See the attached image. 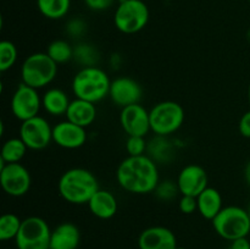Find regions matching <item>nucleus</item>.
I'll return each mask as SVG.
<instances>
[{
	"instance_id": "c9c22d12",
	"label": "nucleus",
	"mask_w": 250,
	"mask_h": 249,
	"mask_svg": "<svg viewBox=\"0 0 250 249\" xmlns=\"http://www.w3.org/2000/svg\"><path fill=\"white\" fill-rule=\"evenodd\" d=\"M244 180H246L247 185L250 187V161L244 167Z\"/></svg>"
},
{
	"instance_id": "6e6552de",
	"label": "nucleus",
	"mask_w": 250,
	"mask_h": 249,
	"mask_svg": "<svg viewBox=\"0 0 250 249\" xmlns=\"http://www.w3.org/2000/svg\"><path fill=\"white\" fill-rule=\"evenodd\" d=\"M51 229L39 216L22 220L21 228L15 238L17 249H50Z\"/></svg>"
},
{
	"instance_id": "b1692460",
	"label": "nucleus",
	"mask_w": 250,
	"mask_h": 249,
	"mask_svg": "<svg viewBox=\"0 0 250 249\" xmlns=\"http://www.w3.org/2000/svg\"><path fill=\"white\" fill-rule=\"evenodd\" d=\"M39 12L49 20H60L70 11L71 0H37Z\"/></svg>"
},
{
	"instance_id": "0eeeda50",
	"label": "nucleus",
	"mask_w": 250,
	"mask_h": 249,
	"mask_svg": "<svg viewBox=\"0 0 250 249\" xmlns=\"http://www.w3.org/2000/svg\"><path fill=\"white\" fill-rule=\"evenodd\" d=\"M150 12L143 0H121L114 15L115 27L124 34H134L146 28Z\"/></svg>"
},
{
	"instance_id": "ddd939ff",
	"label": "nucleus",
	"mask_w": 250,
	"mask_h": 249,
	"mask_svg": "<svg viewBox=\"0 0 250 249\" xmlns=\"http://www.w3.org/2000/svg\"><path fill=\"white\" fill-rule=\"evenodd\" d=\"M142 95H143V90H142L141 84L133 78L121 76L111 81L109 98L115 105L121 109L128 105L141 103Z\"/></svg>"
},
{
	"instance_id": "6ab92c4d",
	"label": "nucleus",
	"mask_w": 250,
	"mask_h": 249,
	"mask_svg": "<svg viewBox=\"0 0 250 249\" xmlns=\"http://www.w3.org/2000/svg\"><path fill=\"white\" fill-rule=\"evenodd\" d=\"M97 115L98 110L94 103L76 98V99L71 100L65 116L68 121L87 128L95 121Z\"/></svg>"
},
{
	"instance_id": "2f4dec72",
	"label": "nucleus",
	"mask_w": 250,
	"mask_h": 249,
	"mask_svg": "<svg viewBox=\"0 0 250 249\" xmlns=\"http://www.w3.org/2000/svg\"><path fill=\"white\" fill-rule=\"evenodd\" d=\"M178 208H180L181 212L186 215H190L193 212L198 211V202L197 197H192V195H182L178 202Z\"/></svg>"
},
{
	"instance_id": "58836bf2",
	"label": "nucleus",
	"mask_w": 250,
	"mask_h": 249,
	"mask_svg": "<svg viewBox=\"0 0 250 249\" xmlns=\"http://www.w3.org/2000/svg\"><path fill=\"white\" fill-rule=\"evenodd\" d=\"M176 249H186V248H183V247H177V248Z\"/></svg>"
},
{
	"instance_id": "5701e85b",
	"label": "nucleus",
	"mask_w": 250,
	"mask_h": 249,
	"mask_svg": "<svg viewBox=\"0 0 250 249\" xmlns=\"http://www.w3.org/2000/svg\"><path fill=\"white\" fill-rule=\"evenodd\" d=\"M27 150H28V148L20 137L7 139L4 142L1 151H0V166L5 165V164L21 163V160L26 155Z\"/></svg>"
},
{
	"instance_id": "4c0bfd02",
	"label": "nucleus",
	"mask_w": 250,
	"mask_h": 249,
	"mask_svg": "<svg viewBox=\"0 0 250 249\" xmlns=\"http://www.w3.org/2000/svg\"><path fill=\"white\" fill-rule=\"evenodd\" d=\"M247 210H248V214H249V217H250V203H249V207H248V209H247Z\"/></svg>"
},
{
	"instance_id": "473e14b6",
	"label": "nucleus",
	"mask_w": 250,
	"mask_h": 249,
	"mask_svg": "<svg viewBox=\"0 0 250 249\" xmlns=\"http://www.w3.org/2000/svg\"><path fill=\"white\" fill-rule=\"evenodd\" d=\"M115 0H84V4L93 11H104L109 9Z\"/></svg>"
},
{
	"instance_id": "c756f323",
	"label": "nucleus",
	"mask_w": 250,
	"mask_h": 249,
	"mask_svg": "<svg viewBox=\"0 0 250 249\" xmlns=\"http://www.w3.org/2000/svg\"><path fill=\"white\" fill-rule=\"evenodd\" d=\"M146 148H148V142L146 141V137L139 136H128L126 141V151L128 156H139L146 155Z\"/></svg>"
},
{
	"instance_id": "4be33fe9",
	"label": "nucleus",
	"mask_w": 250,
	"mask_h": 249,
	"mask_svg": "<svg viewBox=\"0 0 250 249\" xmlns=\"http://www.w3.org/2000/svg\"><path fill=\"white\" fill-rule=\"evenodd\" d=\"M146 155L156 164L170 163L175 155V145L167 137L155 136L148 142Z\"/></svg>"
},
{
	"instance_id": "9d476101",
	"label": "nucleus",
	"mask_w": 250,
	"mask_h": 249,
	"mask_svg": "<svg viewBox=\"0 0 250 249\" xmlns=\"http://www.w3.org/2000/svg\"><path fill=\"white\" fill-rule=\"evenodd\" d=\"M0 185L10 197H23L31 189V173L21 163L5 164L0 166Z\"/></svg>"
},
{
	"instance_id": "2eb2a0df",
	"label": "nucleus",
	"mask_w": 250,
	"mask_h": 249,
	"mask_svg": "<svg viewBox=\"0 0 250 249\" xmlns=\"http://www.w3.org/2000/svg\"><path fill=\"white\" fill-rule=\"evenodd\" d=\"M88 134L84 127L65 120L53 127V142L63 149H78L87 142Z\"/></svg>"
},
{
	"instance_id": "ea45409f",
	"label": "nucleus",
	"mask_w": 250,
	"mask_h": 249,
	"mask_svg": "<svg viewBox=\"0 0 250 249\" xmlns=\"http://www.w3.org/2000/svg\"><path fill=\"white\" fill-rule=\"evenodd\" d=\"M165 1H170V0H165Z\"/></svg>"
},
{
	"instance_id": "cd10ccee",
	"label": "nucleus",
	"mask_w": 250,
	"mask_h": 249,
	"mask_svg": "<svg viewBox=\"0 0 250 249\" xmlns=\"http://www.w3.org/2000/svg\"><path fill=\"white\" fill-rule=\"evenodd\" d=\"M19 51L16 45L10 41L0 42V72H6L14 67L17 61Z\"/></svg>"
},
{
	"instance_id": "f257e3e1",
	"label": "nucleus",
	"mask_w": 250,
	"mask_h": 249,
	"mask_svg": "<svg viewBox=\"0 0 250 249\" xmlns=\"http://www.w3.org/2000/svg\"><path fill=\"white\" fill-rule=\"evenodd\" d=\"M117 183L132 194L154 193L160 182L158 164L148 155L127 156L116 170Z\"/></svg>"
},
{
	"instance_id": "1a4fd4ad",
	"label": "nucleus",
	"mask_w": 250,
	"mask_h": 249,
	"mask_svg": "<svg viewBox=\"0 0 250 249\" xmlns=\"http://www.w3.org/2000/svg\"><path fill=\"white\" fill-rule=\"evenodd\" d=\"M10 106H11L12 115L17 120L23 122L32 117L38 116L43 105L38 89L21 82L12 94Z\"/></svg>"
},
{
	"instance_id": "7c9ffc66",
	"label": "nucleus",
	"mask_w": 250,
	"mask_h": 249,
	"mask_svg": "<svg viewBox=\"0 0 250 249\" xmlns=\"http://www.w3.org/2000/svg\"><path fill=\"white\" fill-rule=\"evenodd\" d=\"M87 31V24L81 19H72L66 24V33L72 38H80Z\"/></svg>"
},
{
	"instance_id": "c85d7f7f",
	"label": "nucleus",
	"mask_w": 250,
	"mask_h": 249,
	"mask_svg": "<svg viewBox=\"0 0 250 249\" xmlns=\"http://www.w3.org/2000/svg\"><path fill=\"white\" fill-rule=\"evenodd\" d=\"M154 194L156 195L158 199L163 200V202H170V200L175 199L177 194H181V193L176 181L164 180L160 181L159 185L156 186Z\"/></svg>"
},
{
	"instance_id": "a19ab883",
	"label": "nucleus",
	"mask_w": 250,
	"mask_h": 249,
	"mask_svg": "<svg viewBox=\"0 0 250 249\" xmlns=\"http://www.w3.org/2000/svg\"><path fill=\"white\" fill-rule=\"evenodd\" d=\"M248 1H249V4H250V0H248Z\"/></svg>"
},
{
	"instance_id": "dca6fc26",
	"label": "nucleus",
	"mask_w": 250,
	"mask_h": 249,
	"mask_svg": "<svg viewBox=\"0 0 250 249\" xmlns=\"http://www.w3.org/2000/svg\"><path fill=\"white\" fill-rule=\"evenodd\" d=\"M139 249H176L177 238L170 228L151 226L144 229L138 237Z\"/></svg>"
},
{
	"instance_id": "aec40b11",
	"label": "nucleus",
	"mask_w": 250,
	"mask_h": 249,
	"mask_svg": "<svg viewBox=\"0 0 250 249\" xmlns=\"http://www.w3.org/2000/svg\"><path fill=\"white\" fill-rule=\"evenodd\" d=\"M198 212L204 219L212 220L222 210V195L216 188L208 187L197 197Z\"/></svg>"
},
{
	"instance_id": "a211bd4d",
	"label": "nucleus",
	"mask_w": 250,
	"mask_h": 249,
	"mask_svg": "<svg viewBox=\"0 0 250 249\" xmlns=\"http://www.w3.org/2000/svg\"><path fill=\"white\" fill-rule=\"evenodd\" d=\"M88 208L95 217L102 220H109L116 215L119 203L114 193L100 188L88 202Z\"/></svg>"
},
{
	"instance_id": "f3484780",
	"label": "nucleus",
	"mask_w": 250,
	"mask_h": 249,
	"mask_svg": "<svg viewBox=\"0 0 250 249\" xmlns=\"http://www.w3.org/2000/svg\"><path fill=\"white\" fill-rule=\"evenodd\" d=\"M80 242V228L72 222H62L51 229L50 249H77Z\"/></svg>"
},
{
	"instance_id": "f704fd0d",
	"label": "nucleus",
	"mask_w": 250,
	"mask_h": 249,
	"mask_svg": "<svg viewBox=\"0 0 250 249\" xmlns=\"http://www.w3.org/2000/svg\"><path fill=\"white\" fill-rule=\"evenodd\" d=\"M229 249H250V242L247 237L234 239V241L231 242V246H229Z\"/></svg>"
},
{
	"instance_id": "412c9836",
	"label": "nucleus",
	"mask_w": 250,
	"mask_h": 249,
	"mask_svg": "<svg viewBox=\"0 0 250 249\" xmlns=\"http://www.w3.org/2000/svg\"><path fill=\"white\" fill-rule=\"evenodd\" d=\"M71 100L67 93L60 88H50L42 95L43 109L51 116H62L66 115Z\"/></svg>"
},
{
	"instance_id": "a878e982",
	"label": "nucleus",
	"mask_w": 250,
	"mask_h": 249,
	"mask_svg": "<svg viewBox=\"0 0 250 249\" xmlns=\"http://www.w3.org/2000/svg\"><path fill=\"white\" fill-rule=\"evenodd\" d=\"M99 58V51L92 44L78 43L73 46V60L82 67L97 66Z\"/></svg>"
},
{
	"instance_id": "7ed1b4c3",
	"label": "nucleus",
	"mask_w": 250,
	"mask_h": 249,
	"mask_svg": "<svg viewBox=\"0 0 250 249\" xmlns=\"http://www.w3.org/2000/svg\"><path fill=\"white\" fill-rule=\"evenodd\" d=\"M111 80L103 68L98 66L81 67L72 80V93L78 99L90 103L102 102L109 97Z\"/></svg>"
},
{
	"instance_id": "4468645a",
	"label": "nucleus",
	"mask_w": 250,
	"mask_h": 249,
	"mask_svg": "<svg viewBox=\"0 0 250 249\" xmlns=\"http://www.w3.org/2000/svg\"><path fill=\"white\" fill-rule=\"evenodd\" d=\"M181 195L198 197L205 188L209 187V177L203 166L197 164L186 165L180 171L176 180Z\"/></svg>"
},
{
	"instance_id": "9b49d317",
	"label": "nucleus",
	"mask_w": 250,
	"mask_h": 249,
	"mask_svg": "<svg viewBox=\"0 0 250 249\" xmlns=\"http://www.w3.org/2000/svg\"><path fill=\"white\" fill-rule=\"evenodd\" d=\"M19 137L31 150H43L53 142V127L38 115L22 122Z\"/></svg>"
},
{
	"instance_id": "f8f14e48",
	"label": "nucleus",
	"mask_w": 250,
	"mask_h": 249,
	"mask_svg": "<svg viewBox=\"0 0 250 249\" xmlns=\"http://www.w3.org/2000/svg\"><path fill=\"white\" fill-rule=\"evenodd\" d=\"M120 124L127 136L146 137L151 131L149 110H146L141 103L122 107Z\"/></svg>"
},
{
	"instance_id": "423d86ee",
	"label": "nucleus",
	"mask_w": 250,
	"mask_h": 249,
	"mask_svg": "<svg viewBox=\"0 0 250 249\" xmlns=\"http://www.w3.org/2000/svg\"><path fill=\"white\" fill-rule=\"evenodd\" d=\"M150 129L155 136L168 137L182 127L186 112L182 105L172 100H165L149 110Z\"/></svg>"
},
{
	"instance_id": "39448f33",
	"label": "nucleus",
	"mask_w": 250,
	"mask_h": 249,
	"mask_svg": "<svg viewBox=\"0 0 250 249\" xmlns=\"http://www.w3.org/2000/svg\"><path fill=\"white\" fill-rule=\"evenodd\" d=\"M215 232L224 239L232 242L247 237L250 232V217L248 210L237 205L222 208L212 220Z\"/></svg>"
},
{
	"instance_id": "393cba45",
	"label": "nucleus",
	"mask_w": 250,
	"mask_h": 249,
	"mask_svg": "<svg viewBox=\"0 0 250 249\" xmlns=\"http://www.w3.org/2000/svg\"><path fill=\"white\" fill-rule=\"evenodd\" d=\"M45 53L58 65L73 60V46L65 39H56L51 42L46 48Z\"/></svg>"
},
{
	"instance_id": "bb28decb",
	"label": "nucleus",
	"mask_w": 250,
	"mask_h": 249,
	"mask_svg": "<svg viewBox=\"0 0 250 249\" xmlns=\"http://www.w3.org/2000/svg\"><path fill=\"white\" fill-rule=\"evenodd\" d=\"M22 220L14 212H6L0 217V239L10 241L16 238L20 228H21Z\"/></svg>"
},
{
	"instance_id": "f03ea898",
	"label": "nucleus",
	"mask_w": 250,
	"mask_h": 249,
	"mask_svg": "<svg viewBox=\"0 0 250 249\" xmlns=\"http://www.w3.org/2000/svg\"><path fill=\"white\" fill-rule=\"evenodd\" d=\"M59 194L65 202L75 205L88 204L90 198L100 189L98 178L87 168L73 167L59 178Z\"/></svg>"
},
{
	"instance_id": "20e7f679",
	"label": "nucleus",
	"mask_w": 250,
	"mask_h": 249,
	"mask_svg": "<svg viewBox=\"0 0 250 249\" xmlns=\"http://www.w3.org/2000/svg\"><path fill=\"white\" fill-rule=\"evenodd\" d=\"M58 75V63L46 53H34L24 59L21 66L22 83L36 89L50 84Z\"/></svg>"
},
{
	"instance_id": "e433bc0d",
	"label": "nucleus",
	"mask_w": 250,
	"mask_h": 249,
	"mask_svg": "<svg viewBox=\"0 0 250 249\" xmlns=\"http://www.w3.org/2000/svg\"><path fill=\"white\" fill-rule=\"evenodd\" d=\"M248 102H249V105H250V83H249V87H248Z\"/></svg>"
},
{
	"instance_id": "72a5a7b5",
	"label": "nucleus",
	"mask_w": 250,
	"mask_h": 249,
	"mask_svg": "<svg viewBox=\"0 0 250 249\" xmlns=\"http://www.w3.org/2000/svg\"><path fill=\"white\" fill-rule=\"evenodd\" d=\"M238 131L242 137L250 138V110L242 115L238 122Z\"/></svg>"
}]
</instances>
